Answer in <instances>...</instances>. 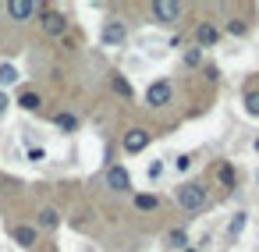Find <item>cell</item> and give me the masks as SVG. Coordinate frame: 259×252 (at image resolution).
Wrapping results in <instances>:
<instances>
[{
  "instance_id": "1",
  "label": "cell",
  "mask_w": 259,
  "mask_h": 252,
  "mask_svg": "<svg viewBox=\"0 0 259 252\" xmlns=\"http://www.w3.org/2000/svg\"><path fill=\"white\" fill-rule=\"evenodd\" d=\"M174 202H178L181 209L195 213V209H202V206H206V188H202L199 181H185V185H178V188H174Z\"/></svg>"
},
{
  "instance_id": "15",
  "label": "cell",
  "mask_w": 259,
  "mask_h": 252,
  "mask_svg": "<svg viewBox=\"0 0 259 252\" xmlns=\"http://www.w3.org/2000/svg\"><path fill=\"white\" fill-rule=\"evenodd\" d=\"M167 241H170L174 248H188V231H185V227H174V231L167 234Z\"/></svg>"
},
{
  "instance_id": "11",
  "label": "cell",
  "mask_w": 259,
  "mask_h": 252,
  "mask_svg": "<svg viewBox=\"0 0 259 252\" xmlns=\"http://www.w3.org/2000/svg\"><path fill=\"white\" fill-rule=\"evenodd\" d=\"M11 238H15L18 245L32 248V245H36V227H29V224H15V227H11Z\"/></svg>"
},
{
  "instance_id": "25",
  "label": "cell",
  "mask_w": 259,
  "mask_h": 252,
  "mask_svg": "<svg viewBox=\"0 0 259 252\" xmlns=\"http://www.w3.org/2000/svg\"><path fill=\"white\" fill-rule=\"evenodd\" d=\"M8 107H11V100H8V93H0V114H8Z\"/></svg>"
},
{
  "instance_id": "12",
  "label": "cell",
  "mask_w": 259,
  "mask_h": 252,
  "mask_svg": "<svg viewBox=\"0 0 259 252\" xmlns=\"http://www.w3.org/2000/svg\"><path fill=\"white\" fill-rule=\"evenodd\" d=\"M54 124H57L61 132H78V117H75V114H68V110H61V114L54 117Z\"/></svg>"
},
{
  "instance_id": "8",
  "label": "cell",
  "mask_w": 259,
  "mask_h": 252,
  "mask_svg": "<svg viewBox=\"0 0 259 252\" xmlns=\"http://www.w3.org/2000/svg\"><path fill=\"white\" fill-rule=\"evenodd\" d=\"M121 146H124V153H142V149H149V132L146 128H128Z\"/></svg>"
},
{
  "instance_id": "18",
  "label": "cell",
  "mask_w": 259,
  "mask_h": 252,
  "mask_svg": "<svg viewBox=\"0 0 259 252\" xmlns=\"http://www.w3.org/2000/svg\"><path fill=\"white\" fill-rule=\"evenodd\" d=\"M245 114L259 117V93H245Z\"/></svg>"
},
{
  "instance_id": "5",
  "label": "cell",
  "mask_w": 259,
  "mask_h": 252,
  "mask_svg": "<svg viewBox=\"0 0 259 252\" xmlns=\"http://www.w3.org/2000/svg\"><path fill=\"white\" fill-rule=\"evenodd\" d=\"M103 181H107L110 192H132V174H128V167H121V163H110L107 174H103Z\"/></svg>"
},
{
  "instance_id": "17",
  "label": "cell",
  "mask_w": 259,
  "mask_h": 252,
  "mask_svg": "<svg viewBox=\"0 0 259 252\" xmlns=\"http://www.w3.org/2000/svg\"><path fill=\"white\" fill-rule=\"evenodd\" d=\"M245 220H248V213H234V220L227 224V234H231V238H238V234L245 231Z\"/></svg>"
},
{
  "instance_id": "24",
  "label": "cell",
  "mask_w": 259,
  "mask_h": 252,
  "mask_svg": "<svg viewBox=\"0 0 259 252\" xmlns=\"http://www.w3.org/2000/svg\"><path fill=\"white\" fill-rule=\"evenodd\" d=\"M227 32H231V36H245V25H241V22H231Z\"/></svg>"
},
{
  "instance_id": "14",
  "label": "cell",
  "mask_w": 259,
  "mask_h": 252,
  "mask_svg": "<svg viewBox=\"0 0 259 252\" xmlns=\"http://www.w3.org/2000/svg\"><path fill=\"white\" fill-rule=\"evenodd\" d=\"M156 202H160V199H156L153 192H139V195H135V209H142V213L156 209Z\"/></svg>"
},
{
  "instance_id": "13",
  "label": "cell",
  "mask_w": 259,
  "mask_h": 252,
  "mask_svg": "<svg viewBox=\"0 0 259 252\" xmlns=\"http://www.w3.org/2000/svg\"><path fill=\"white\" fill-rule=\"evenodd\" d=\"M18 107H22V110H39V107H43V100H39V93H32V89H29V93H22V96H18Z\"/></svg>"
},
{
  "instance_id": "27",
  "label": "cell",
  "mask_w": 259,
  "mask_h": 252,
  "mask_svg": "<svg viewBox=\"0 0 259 252\" xmlns=\"http://www.w3.org/2000/svg\"><path fill=\"white\" fill-rule=\"evenodd\" d=\"M181 252H199V248H181Z\"/></svg>"
},
{
  "instance_id": "16",
  "label": "cell",
  "mask_w": 259,
  "mask_h": 252,
  "mask_svg": "<svg viewBox=\"0 0 259 252\" xmlns=\"http://www.w3.org/2000/svg\"><path fill=\"white\" fill-rule=\"evenodd\" d=\"M18 82V68L15 64H0V86H15Z\"/></svg>"
},
{
  "instance_id": "4",
  "label": "cell",
  "mask_w": 259,
  "mask_h": 252,
  "mask_svg": "<svg viewBox=\"0 0 259 252\" xmlns=\"http://www.w3.org/2000/svg\"><path fill=\"white\" fill-rule=\"evenodd\" d=\"M124 39H128V29H124V22H117V18H110V22H103V29H100V43L103 47H124Z\"/></svg>"
},
{
  "instance_id": "3",
  "label": "cell",
  "mask_w": 259,
  "mask_h": 252,
  "mask_svg": "<svg viewBox=\"0 0 259 252\" xmlns=\"http://www.w3.org/2000/svg\"><path fill=\"white\" fill-rule=\"evenodd\" d=\"M170 100H174V86L167 78H156V82L146 86V103L149 107H167Z\"/></svg>"
},
{
  "instance_id": "9",
  "label": "cell",
  "mask_w": 259,
  "mask_h": 252,
  "mask_svg": "<svg viewBox=\"0 0 259 252\" xmlns=\"http://www.w3.org/2000/svg\"><path fill=\"white\" fill-rule=\"evenodd\" d=\"M195 43H199V47H217V43H220V29L209 25V22H202V25L195 29Z\"/></svg>"
},
{
  "instance_id": "20",
  "label": "cell",
  "mask_w": 259,
  "mask_h": 252,
  "mask_svg": "<svg viewBox=\"0 0 259 252\" xmlns=\"http://www.w3.org/2000/svg\"><path fill=\"white\" fill-rule=\"evenodd\" d=\"M25 156H29L32 163H43V160H47V149H43V146H29V153H25Z\"/></svg>"
},
{
  "instance_id": "6",
  "label": "cell",
  "mask_w": 259,
  "mask_h": 252,
  "mask_svg": "<svg viewBox=\"0 0 259 252\" xmlns=\"http://www.w3.org/2000/svg\"><path fill=\"white\" fill-rule=\"evenodd\" d=\"M4 11H8L11 22H29V18L39 11V4H32V0H8Z\"/></svg>"
},
{
  "instance_id": "21",
  "label": "cell",
  "mask_w": 259,
  "mask_h": 252,
  "mask_svg": "<svg viewBox=\"0 0 259 252\" xmlns=\"http://www.w3.org/2000/svg\"><path fill=\"white\" fill-rule=\"evenodd\" d=\"M220 185H227V188L234 185V167H231V163H224V167H220Z\"/></svg>"
},
{
  "instance_id": "2",
  "label": "cell",
  "mask_w": 259,
  "mask_h": 252,
  "mask_svg": "<svg viewBox=\"0 0 259 252\" xmlns=\"http://www.w3.org/2000/svg\"><path fill=\"white\" fill-rule=\"evenodd\" d=\"M181 11H185V4H178V0H153V4H149L153 22H160V25L178 22V18H181Z\"/></svg>"
},
{
  "instance_id": "23",
  "label": "cell",
  "mask_w": 259,
  "mask_h": 252,
  "mask_svg": "<svg viewBox=\"0 0 259 252\" xmlns=\"http://www.w3.org/2000/svg\"><path fill=\"white\" fill-rule=\"evenodd\" d=\"M174 167H178V171H188V167H192V156H188V153H181V156L174 160Z\"/></svg>"
},
{
  "instance_id": "10",
  "label": "cell",
  "mask_w": 259,
  "mask_h": 252,
  "mask_svg": "<svg viewBox=\"0 0 259 252\" xmlns=\"http://www.w3.org/2000/svg\"><path fill=\"white\" fill-rule=\"evenodd\" d=\"M36 224L47 227V231H57V227H61V213H57L54 206H43V209L36 213Z\"/></svg>"
},
{
  "instance_id": "7",
  "label": "cell",
  "mask_w": 259,
  "mask_h": 252,
  "mask_svg": "<svg viewBox=\"0 0 259 252\" xmlns=\"http://www.w3.org/2000/svg\"><path fill=\"white\" fill-rule=\"evenodd\" d=\"M39 25H43L47 36H64V32H68V18H64V11H43Z\"/></svg>"
},
{
  "instance_id": "26",
  "label": "cell",
  "mask_w": 259,
  "mask_h": 252,
  "mask_svg": "<svg viewBox=\"0 0 259 252\" xmlns=\"http://www.w3.org/2000/svg\"><path fill=\"white\" fill-rule=\"evenodd\" d=\"M252 146H255V153H259V139H255V142H252Z\"/></svg>"
},
{
  "instance_id": "22",
  "label": "cell",
  "mask_w": 259,
  "mask_h": 252,
  "mask_svg": "<svg viewBox=\"0 0 259 252\" xmlns=\"http://www.w3.org/2000/svg\"><path fill=\"white\" fill-rule=\"evenodd\" d=\"M160 174H163V163H160V160H153V163L146 167V178H149V181H156Z\"/></svg>"
},
{
  "instance_id": "19",
  "label": "cell",
  "mask_w": 259,
  "mask_h": 252,
  "mask_svg": "<svg viewBox=\"0 0 259 252\" xmlns=\"http://www.w3.org/2000/svg\"><path fill=\"white\" fill-rule=\"evenodd\" d=\"M110 86H114V93H117V96H124V100L132 96V86H128V78H121V75H114V82H110Z\"/></svg>"
}]
</instances>
